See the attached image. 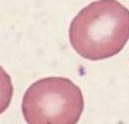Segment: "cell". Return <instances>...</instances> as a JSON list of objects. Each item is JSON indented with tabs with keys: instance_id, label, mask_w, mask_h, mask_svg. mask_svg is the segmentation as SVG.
Listing matches in <instances>:
<instances>
[{
	"instance_id": "cell-1",
	"label": "cell",
	"mask_w": 129,
	"mask_h": 124,
	"mask_svg": "<svg viewBox=\"0 0 129 124\" xmlns=\"http://www.w3.org/2000/svg\"><path fill=\"white\" fill-rule=\"evenodd\" d=\"M129 40V10L117 0H98L84 7L69 27V41L91 61L118 54Z\"/></svg>"
},
{
	"instance_id": "cell-2",
	"label": "cell",
	"mask_w": 129,
	"mask_h": 124,
	"mask_svg": "<svg viewBox=\"0 0 129 124\" xmlns=\"http://www.w3.org/2000/svg\"><path fill=\"white\" fill-rule=\"evenodd\" d=\"M84 109L78 86L63 77H47L28 87L22 112L27 124H77Z\"/></svg>"
},
{
	"instance_id": "cell-3",
	"label": "cell",
	"mask_w": 129,
	"mask_h": 124,
	"mask_svg": "<svg viewBox=\"0 0 129 124\" xmlns=\"http://www.w3.org/2000/svg\"><path fill=\"white\" fill-rule=\"evenodd\" d=\"M13 93L14 87L10 76L0 66V114H2L9 107Z\"/></svg>"
}]
</instances>
